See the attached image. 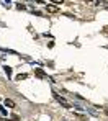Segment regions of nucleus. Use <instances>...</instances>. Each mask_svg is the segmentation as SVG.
<instances>
[{"label": "nucleus", "instance_id": "13", "mask_svg": "<svg viewBox=\"0 0 108 121\" xmlns=\"http://www.w3.org/2000/svg\"><path fill=\"white\" fill-rule=\"evenodd\" d=\"M107 8H108V3H107Z\"/></svg>", "mask_w": 108, "mask_h": 121}, {"label": "nucleus", "instance_id": "9", "mask_svg": "<svg viewBox=\"0 0 108 121\" xmlns=\"http://www.w3.org/2000/svg\"><path fill=\"white\" fill-rule=\"evenodd\" d=\"M17 8H18V10H25L26 7H25V5H22V3H18V5H17Z\"/></svg>", "mask_w": 108, "mask_h": 121}, {"label": "nucleus", "instance_id": "5", "mask_svg": "<svg viewBox=\"0 0 108 121\" xmlns=\"http://www.w3.org/2000/svg\"><path fill=\"white\" fill-rule=\"evenodd\" d=\"M87 3H92V5H102L105 3V0H85Z\"/></svg>", "mask_w": 108, "mask_h": 121}, {"label": "nucleus", "instance_id": "14", "mask_svg": "<svg viewBox=\"0 0 108 121\" xmlns=\"http://www.w3.org/2000/svg\"><path fill=\"white\" fill-rule=\"evenodd\" d=\"M0 116H2V115H0Z\"/></svg>", "mask_w": 108, "mask_h": 121}, {"label": "nucleus", "instance_id": "1", "mask_svg": "<svg viewBox=\"0 0 108 121\" xmlns=\"http://www.w3.org/2000/svg\"><path fill=\"white\" fill-rule=\"evenodd\" d=\"M52 95H54V98H56V100L59 101V103H61V105H62V106H64V108H72V105H70V103H69V101L65 100V98H62V97H61V95H57V93H52Z\"/></svg>", "mask_w": 108, "mask_h": 121}, {"label": "nucleus", "instance_id": "4", "mask_svg": "<svg viewBox=\"0 0 108 121\" xmlns=\"http://www.w3.org/2000/svg\"><path fill=\"white\" fill-rule=\"evenodd\" d=\"M3 105H5V106H8V108H15V101L10 100V98H7V100L3 101Z\"/></svg>", "mask_w": 108, "mask_h": 121}, {"label": "nucleus", "instance_id": "3", "mask_svg": "<svg viewBox=\"0 0 108 121\" xmlns=\"http://www.w3.org/2000/svg\"><path fill=\"white\" fill-rule=\"evenodd\" d=\"M35 75H36V77H39V79H46V77H48L43 69H35Z\"/></svg>", "mask_w": 108, "mask_h": 121}, {"label": "nucleus", "instance_id": "12", "mask_svg": "<svg viewBox=\"0 0 108 121\" xmlns=\"http://www.w3.org/2000/svg\"><path fill=\"white\" fill-rule=\"evenodd\" d=\"M105 30H107V31H108V26H105Z\"/></svg>", "mask_w": 108, "mask_h": 121}, {"label": "nucleus", "instance_id": "11", "mask_svg": "<svg viewBox=\"0 0 108 121\" xmlns=\"http://www.w3.org/2000/svg\"><path fill=\"white\" fill-rule=\"evenodd\" d=\"M105 113H107V115H108V108H105Z\"/></svg>", "mask_w": 108, "mask_h": 121}, {"label": "nucleus", "instance_id": "6", "mask_svg": "<svg viewBox=\"0 0 108 121\" xmlns=\"http://www.w3.org/2000/svg\"><path fill=\"white\" fill-rule=\"evenodd\" d=\"M3 70H5V74H7L8 77H12V67H8V65H5V67H3Z\"/></svg>", "mask_w": 108, "mask_h": 121}, {"label": "nucleus", "instance_id": "10", "mask_svg": "<svg viewBox=\"0 0 108 121\" xmlns=\"http://www.w3.org/2000/svg\"><path fill=\"white\" fill-rule=\"evenodd\" d=\"M51 2H52V3H57V5H59V3H64V0H51Z\"/></svg>", "mask_w": 108, "mask_h": 121}, {"label": "nucleus", "instance_id": "7", "mask_svg": "<svg viewBox=\"0 0 108 121\" xmlns=\"http://www.w3.org/2000/svg\"><path fill=\"white\" fill-rule=\"evenodd\" d=\"M26 77H28V75H26V74H20V75H17V77H15V79H17V80L20 82V80H25V79H26Z\"/></svg>", "mask_w": 108, "mask_h": 121}, {"label": "nucleus", "instance_id": "8", "mask_svg": "<svg viewBox=\"0 0 108 121\" xmlns=\"http://www.w3.org/2000/svg\"><path fill=\"white\" fill-rule=\"evenodd\" d=\"M0 115H2V116H7V110H5V108H0Z\"/></svg>", "mask_w": 108, "mask_h": 121}, {"label": "nucleus", "instance_id": "2", "mask_svg": "<svg viewBox=\"0 0 108 121\" xmlns=\"http://www.w3.org/2000/svg\"><path fill=\"white\" fill-rule=\"evenodd\" d=\"M46 12H48V13H57V12H59V7L49 3V5H46Z\"/></svg>", "mask_w": 108, "mask_h": 121}]
</instances>
